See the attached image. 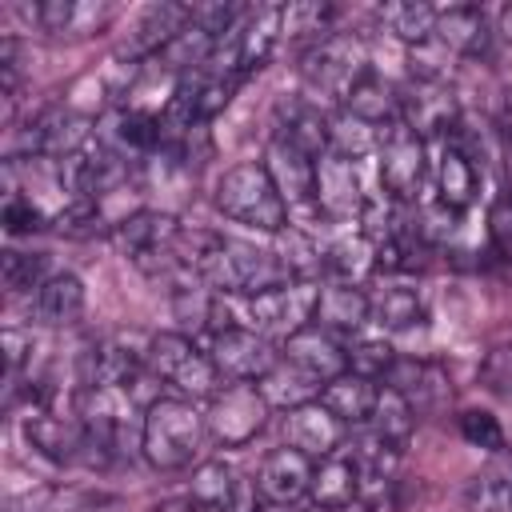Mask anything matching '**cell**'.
<instances>
[{
  "label": "cell",
  "instance_id": "cell-33",
  "mask_svg": "<svg viewBox=\"0 0 512 512\" xmlns=\"http://www.w3.org/2000/svg\"><path fill=\"white\" fill-rule=\"evenodd\" d=\"M436 188H440V204L448 212H464L476 200V164L460 152L448 148L440 156V172H436Z\"/></svg>",
  "mask_w": 512,
  "mask_h": 512
},
{
  "label": "cell",
  "instance_id": "cell-14",
  "mask_svg": "<svg viewBox=\"0 0 512 512\" xmlns=\"http://www.w3.org/2000/svg\"><path fill=\"white\" fill-rule=\"evenodd\" d=\"M316 204L328 220H356L368 204L364 188H360V172L352 160L324 152L316 160Z\"/></svg>",
  "mask_w": 512,
  "mask_h": 512
},
{
  "label": "cell",
  "instance_id": "cell-7",
  "mask_svg": "<svg viewBox=\"0 0 512 512\" xmlns=\"http://www.w3.org/2000/svg\"><path fill=\"white\" fill-rule=\"evenodd\" d=\"M268 420V400L256 384H228L224 392L212 396L208 412H204V424H208V436L224 448H240L248 444Z\"/></svg>",
  "mask_w": 512,
  "mask_h": 512
},
{
  "label": "cell",
  "instance_id": "cell-43",
  "mask_svg": "<svg viewBox=\"0 0 512 512\" xmlns=\"http://www.w3.org/2000/svg\"><path fill=\"white\" fill-rule=\"evenodd\" d=\"M480 384L512 400V344H496L480 364Z\"/></svg>",
  "mask_w": 512,
  "mask_h": 512
},
{
  "label": "cell",
  "instance_id": "cell-16",
  "mask_svg": "<svg viewBox=\"0 0 512 512\" xmlns=\"http://www.w3.org/2000/svg\"><path fill=\"white\" fill-rule=\"evenodd\" d=\"M340 440H344V424L320 404H300L284 416V444L304 452L308 460H324L332 452H340Z\"/></svg>",
  "mask_w": 512,
  "mask_h": 512
},
{
  "label": "cell",
  "instance_id": "cell-38",
  "mask_svg": "<svg viewBox=\"0 0 512 512\" xmlns=\"http://www.w3.org/2000/svg\"><path fill=\"white\" fill-rule=\"evenodd\" d=\"M372 320H376L380 328H392V332L412 328V324L424 320V300H420L412 288H384V292L372 300Z\"/></svg>",
  "mask_w": 512,
  "mask_h": 512
},
{
  "label": "cell",
  "instance_id": "cell-10",
  "mask_svg": "<svg viewBox=\"0 0 512 512\" xmlns=\"http://www.w3.org/2000/svg\"><path fill=\"white\" fill-rule=\"evenodd\" d=\"M88 116H80L76 108H44L24 132H20V152L28 160H64L72 152H80L88 144Z\"/></svg>",
  "mask_w": 512,
  "mask_h": 512
},
{
  "label": "cell",
  "instance_id": "cell-4",
  "mask_svg": "<svg viewBox=\"0 0 512 512\" xmlns=\"http://www.w3.org/2000/svg\"><path fill=\"white\" fill-rule=\"evenodd\" d=\"M180 236H184V228L176 224V216H168V212H148V208L124 216V220L116 224V232H112L116 248H120L132 264H140L144 272H152V276L172 272V268H184V264H180Z\"/></svg>",
  "mask_w": 512,
  "mask_h": 512
},
{
  "label": "cell",
  "instance_id": "cell-40",
  "mask_svg": "<svg viewBox=\"0 0 512 512\" xmlns=\"http://www.w3.org/2000/svg\"><path fill=\"white\" fill-rule=\"evenodd\" d=\"M0 272H4V288H8L12 296H16V292H32V296H36V288L48 280L40 252H16V248H8V252L0 256Z\"/></svg>",
  "mask_w": 512,
  "mask_h": 512
},
{
  "label": "cell",
  "instance_id": "cell-15",
  "mask_svg": "<svg viewBox=\"0 0 512 512\" xmlns=\"http://www.w3.org/2000/svg\"><path fill=\"white\" fill-rule=\"evenodd\" d=\"M312 460L296 448H276L260 460V472H256V492L264 496V504H296L308 496L312 488Z\"/></svg>",
  "mask_w": 512,
  "mask_h": 512
},
{
  "label": "cell",
  "instance_id": "cell-34",
  "mask_svg": "<svg viewBox=\"0 0 512 512\" xmlns=\"http://www.w3.org/2000/svg\"><path fill=\"white\" fill-rule=\"evenodd\" d=\"M368 424H372V436H380L392 448H404L408 436H412V428H416V412H412V404L396 388H380Z\"/></svg>",
  "mask_w": 512,
  "mask_h": 512
},
{
  "label": "cell",
  "instance_id": "cell-29",
  "mask_svg": "<svg viewBox=\"0 0 512 512\" xmlns=\"http://www.w3.org/2000/svg\"><path fill=\"white\" fill-rule=\"evenodd\" d=\"M332 16L336 8L332 4H320V0H300V4H288L280 8V36L292 40V44H320L332 36Z\"/></svg>",
  "mask_w": 512,
  "mask_h": 512
},
{
  "label": "cell",
  "instance_id": "cell-45",
  "mask_svg": "<svg viewBox=\"0 0 512 512\" xmlns=\"http://www.w3.org/2000/svg\"><path fill=\"white\" fill-rule=\"evenodd\" d=\"M488 232H492L496 252L512 260V196H500V200L488 208Z\"/></svg>",
  "mask_w": 512,
  "mask_h": 512
},
{
  "label": "cell",
  "instance_id": "cell-25",
  "mask_svg": "<svg viewBox=\"0 0 512 512\" xmlns=\"http://www.w3.org/2000/svg\"><path fill=\"white\" fill-rule=\"evenodd\" d=\"M32 312H36L40 324H52V328H64V324L80 320V312H84V284H80V276H72V272H52V276L36 288Z\"/></svg>",
  "mask_w": 512,
  "mask_h": 512
},
{
  "label": "cell",
  "instance_id": "cell-13",
  "mask_svg": "<svg viewBox=\"0 0 512 512\" xmlns=\"http://www.w3.org/2000/svg\"><path fill=\"white\" fill-rule=\"evenodd\" d=\"M260 164L272 176V184H276V192L288 208H304V204L316 200V160L308 152H300L296 144H288L284 136L272 132Z\"/></svg>",
  "mask_w": 512,
  "mask_h": 512
},
{
  "label": "cell",
  "instance_id": "cell-20",
  "mask_svg": "<svg viewBox=\"0 0 512 512\" xmlns=\"http://www.w3.org/2000/svg\"><path fill=\"white\" fill-rule=\"evenodd\" d=\"M24 436H28V444L40 456H48L56 464H72L84 452V424L80 420H68V416H56L44 404L24 420Z\"/></svg>",
  "mask_w": 512,
  "mask_h": 512
},
{
  "label": "cell",
  "instance_id": "cell-6",
  "mask_svg": "<svg viewBox=\"0 0 512 512\" xmlns=\"http://www.w3.org/2000/svg\"><path fill=\"white\" fill-rule=\"evenodd\" d=\"M316 296L320 288L312 280H288L280 288L244 296V316L260 336H280L292 340L296 332L308 328V320L316 316Z\"/></svg>",
  "mask_w": 512,
  "mask_h": 512
},
{
  "label": "cell",
  "instance_id": "cell-30",
  "mask_svg": "<svg viewBox=\"0 0 512 512\" xmlns=\"http://www.w3.org/2000/svg\"><path fill=\"white\" fill-rule=\"evenodd\" d=\"M344 108L368 124H396L400 120V92L392 84H384L376 72H368L344 100Z\"/></svg>",
  "mask_w": 512,
  "mask_h": 512
},
{
  "label": "cell",
  "instance_id": "cell-47",
  "mask_svg": "<svg viewBox=\"0 0 512 512\" xmlns=\"http://www.w3.org/2000/svg\"><path fill=\"white\" fill-rule=\"evenodd\" d=\"M500 32H504V36L512 40V4H508V8L500 12Z\"/></svg>",
  "mask_w": 512,
  "mask_h": 512
},
{
  "label": "cell",
  "instance_id": "cell-39",
  "mask_svg": "<svg viewBox=\"0 0 512 512\" xmlns=\"http://www.w3.org/2000/svg\"><path fill=\"white\" fill-rule=\"evenodd\" d=\"M468 504L476 512H512V464L480 472L468 488Z\"/></svg>",
  "mask_w": 512,
  "mask_h": 512
},
{
  "label": "cell",
  "instance_id": "cell-1",
  "mask_svg": "<svg viewBox=\"0 0 512 512\" xmlns=\"http://www.w3.org/2000/svg\"><path fill=\"white\" fill-rule=\"evenodd\" d=\"M204 432H208V424L192 408V400H184V396H160L144 412L140 448H144V456H148L152 468L172 472V468L192 464V456L204 444Z\"/></svg>",
  "mask_w": 512,
  "mask_h": 512
},
{
  "label": "cell",
  "instance_id": "cell-23",
  "mask_svg": "<svg viewBox=\"0 0 512 512\" xmlns=\"http://www.w3.org/2000/svg\"><path fill=\"white\" fill-rule=\"evenodd\" d=\"M188 20H192V8H184V4H152V8L140 16V24L128 32V44H124L128 60L160 56V52L180 36V28H184Z\"/></svg>",
  "mask_w": 512,
  "mask_h": 512
},
{
  "label": "cell",
  "instance_id": "cell-12",
  "mask_svg": "<svg viewBox=\"0 0 512 512\" xmlns=\"http://www.w3.org/2000/svg\"><path fill=\"white\" fill-rule=\"evenodd\" d=\"M200 512H256V484L244 480L232 464L208 460L192 472V496Z\"/></svg>",
  "mask_w": 512,
  "mask_h": 512
},
{
  "label": "cell",
  "instance_id": "cell-21",
  "mask_svg": "<svg viewBox=\"0 0 512 512\" xmlns=\"http://www.w3.org/2000/svg\"><path fill=\"white\" fill-rule=\"evenodd\" d=\"M316 328H324V332H344V336H352V332H360L368 320H372V300L356 288V284H328V288H320V296H316Z\"/></svg>",
  "mask_w": 512,
  "mask_h": 512
},
{
  "label": "cell",
  "instance_id": "cell-44",
  "mask_svg": "<svg viewBox=\"0 0 512 512\" xmlns=\"http://www.w3.org/2000/svg\"><path fill=\"white\" fill-rule=\"evenodd\" d=\"M44 224H48V212H44L40 204H32L28 196H8V204H4V228H8L12 236L36 232V228H44Z\"/></svg>",
  "mask_w": 512,
  "mask_h": 512
},
{
  "label": "cell",
  "instance_id": "cell-32",
  "mask_svg": "<svg viewBox=\"0 0 512 512\" xmlns=\"http://www.w3.org/2000/svg\"><path fill=\"white\" fill-rule=\"evenodd\" d=\"M376 16L392 36H400L408 44H428L432 32H436V16L440 12L432 4H420V0H392V4H380Z\"/></svg>",
  "mask_w": 512,
  "mask_h": 512
},
{
  "label": "cell",
  "instance_id": "cell-35",
  "mask_svg": "<svg viewBox=\"0 0 512 512\" xmlns=\"http://www.w3.org/2000/svg\"><path fill=\"white\" fill-rule=\"evenodd\" d=\"M276 136H284L288 144H296L300 152H308L312 160H320L328 152V120L320 116V108L312 104H292L288 120L276 128Z\"/></svg>",
  "mask_w": 512,
  "mask_h": 512
},
{
  "label": "cell",
  "instance_id": "cell-46",
  "mask_svg": "<svg viewBox=\"0 0 512 512\" xmlns=\"http://www.w3.org/2000/svg\"><path fill=\"white\" fill-rule=\"evenodd\" d=\"M152 512H200L192 500H160V504H152Z\"/></svg>",
  "mask_w": 512,
  "mask_h": 512
},
{
  "label": "cell",
  "instance_id": "cell-37",
  "mask_svg": "<svg viewBox=\"0 0 512 512\" xmlns=\"http://www.w3.org/2000/svg\"><path fill=\"white\" fill-rule=\"evenodd\" d=\"M276 260L288 268L292 280H312L324 268V252L316 248V240L292 224L284 232H276Z\"/></svg>",
  "mask_w": 512,
  "mask_h": 512
},
{
  "label": "cell",
  "instance_id": "cell-3",
  "mask_svg": "<svg viewBox=\"0 0 512 512\" xmlns=\"http://www.w3.org/2000/svg\"><path fill=\"white\" fill-rule=\"evenodd\" d=\"M144 360H148V372L164 384H172L184 400H200V396H216V384H220V372L212 364L208 352H200L188 336L180 332H156L144 348Z\"/></svg>",
  "mask_w": 512,
  "mask_h": 512
},
{
  "label": "cell",
  "instance_id": "cell-48",
  "mask_svg": "<svg viewBox=\"0 0 512 512\" xmlns=\"http://www.w3.org/2000/svg\"><path fill=\"white\" fill-rule=\"evenodd\" d=\"M256 512H296V504H260Z\"/></svg>",
  "mask_w": 512,
  "mask_h": 512
},
{
  "label": "cell",
  "instance_id": "cell-36",
  "mask_svg": "<svg viewBox=\"0 0 512 512\" xmlns=\"http://www.w3.org/2000/svg\"><path fill=\"white\" fill-rule=\"evenodd\" d=\"M376 132H380L376 124H368V120H360V116H352L344 108V112H336L328 120V152H336V156L356 164L360 156H368L376 148Z\"/></svg>",
  "mask_w": 512,
  "mask_h": 512
},
{
  "label": "cell",
  "instance_id": "cell-24",
  "mask_svg": "<svg viewBox=\"0 0 512 512\" xmlns=\"http://www.w3.org/2000/svg\"><path fill=\"white\" fill-rule=\"evenodd\" d=\"M312 504L320 512H336V508H348L360 500V476H356V464L352 456L344 452H332L324 456L316 468H312V488H308Z\"/></svg>",
  "mask_w": 512,
  "mask_h": 512
},
{
  "label": "cell",
  "instance_id": "cell-18",
  "mask_svg": "<svg viewBox=\"0 0 512 512\" xmlns=\"http://www.w3.org/2000/svg\"><path fill=\"white\" fill-rule=\"evenodd\" d=\"M284 360L296 364L300 372H308L320 384H332L336 376L348 372V352L332 340V332L312 328V324L304 332H296L292 340H284Z\"/></svg>",
  "mask_w": 512,
  "mask_h": 512
},
{
  "label": "cell",
  "instance_id": "cell-27",
  "mask_svg": "<svg viewBox=\"0 0 512 512\" xmlns=\"http://www.w3.org/2000/svg\"><path fill=\"white\" fill-rule=\"evenodd\" d=\"M376 396H380L376 380H364V376H356V372H344V376H336L332 384H324L320 404H324L340 424H364V420L372 416V408H376Z\"/></svg>",
  "mask_w": 512,
  "mask_h": 512
},
{
  "label": "cell",
  "instance_id": "cell-49",
  "mask_svg": "<svg viewBox=\"0 0 512 512\" xmlns=\"http://www.w3.org/2000/svg\"><path fill=\"white\" fill-rule=\"evenodd\" d=\"M336 512H372V508H368V504H360V500H356V504H348V508H336Z\"/></svg>",
  "mask_w": 512,
  "mask_h": 512
},
{
  "label": "cell",
  "instance_id": "cell-9",
  "mask_svg": "<svg viewBox=\"0 0 512 512\" xmlns=\"http://www.w3.org/2000/svg\"><path fill=\"white\" fill-rule=\"evenodd\" d=\"M424 168H428L424 140L400 120L388 124L384 140H380V184H384V192L392 200H412L424 184Z\"/></svg>",
  "mask_w": 512,
  "mask_h": 512
},
{
  "label": "cell",
  "instance_id": "cell-19",
  "mask_svg": "<svg viewBox=\"0 0 512 512\" xmlns=\"http://www.w3.org/2000/svg\"><path fill=\"white\" fill-rule=\"evenodd\" d=\"M144 364V352H132L116 340H100L88 344V352L80 356V380L84 388H128Z\"/></svg>",
  "mask_w": 512,
  "mask_h": 512
},
{
  "label": "cell",
  "instance_id": "cell-26",
  "mask_svg": "<svg viewBox=\"0 0 512 512\" xmlns=\"http://www.w3.org/2000/svg\"><path fill=\"white\" fill-rule=\"evenodd\" d=\"M432 40H436L440 48L456 52V56H476V52L488 48V20H484L480 8H472V4H456V8H448V12L436 16V32H432Z\"/></svg>",
  "mask_w": 512,
  "mask_h": 512
},
{
  "label": "cell",
  "instance_id": "cell-5",
  "mask_svg": "<svg viewBox=\"0 0 512 512\" xmlns=\"http://www.w3.org/2000/svg\"><path fill=\"white\" fill-rule=\"evenodd\" d=\"M368 72H372L368 68V52L348 32H332L328 40L308 48V56H304V84H308V92L332 96V100H348V92Z\"/></svg>",
  "mask_w": 512,
  "mask_h": 512
},
{
  "label": "cell",
  "instance_id": "cell-31",
  "mask_svg": "<svg viewBox=\"0 0 512 512\" xmlns=\"http://www.w3.org/2000/svg\"><path fill=\"white\" fill-rule=\"evenodd\" d=\"M324 268L340 280V284H360L372 268H376V244L356 232V236H340L336 244L324 248Z\"/></svg>",
  "mask_w": 512,
  "mask_h": 512
},
{
  "label": "cell",
  "instance_id": "cell-41",
  "mask_svg": "<svg viewBox=\"0 0 512 512\" xmlns=\"http://www.w3.org/2000/svg\"><path fill=\"white\" fill-rule=\"evenodd\" d=\"M396 364V352L388 340H360L356 348H348V372L364 376V380H384Z\"/></svg>",
  "mask_w": 512,
  "mask_h": 512
},
{
  "label": "cell",
  "instance_id": "cell-8",
  "mask_svg": "<svg viewBox=\"0 0 512 512\" xmlns=\"http://www.w3.org/2000/svg\"><path fill=\"white\" fill-rule=\"evenodd\" d=\"M208 356H212L216 372L228 376L232 384H252V380L260 384L280 364V352L256 328H224V332H216Z\"/></svg>",
  "mask_w": 512,
  "mask_h": 512
},
{
  "label": "cell",
  "instance_id": "cell-11",
  "mask_svg": "<svg viewBox=\"0 0 512 512\" xmlns=\"http://www.w3.org/2000/svg\"><path fill=\"white\" fill-rule=\"evenodd\" d=\"M456 120H460V108L444 80H412L400 92V124H408L420 140L452 132Z\"/></svg>",
  "mask_w": 512,
  "mask_h": 512
},
{
  "label": "cell",
  "instance_id": "cell-28",
  "mask_svg": "<svg viewBox=\"0 0 512 512\" xmlns=\"http://www.w3.org/2000/svg\"><path fill=\"white\" fill-rule=\"evenodd\" d=\"M256 388L264 392L268 408H284V412H292V408H300V404H312L316 392H324L320 380H312L308 372H300V368L288 364V360H280Z\"/></svg>",
  "mask_w": 512,
  "mask_h": 512
},
{
  "label": "cell",
  "instance_id": "cell-17",
  "mask_svg": "<svg viewBox=\"0 0 512 512\" xmlns=\"http://www.w3.org/2000/svg\"><path fill=\"white\" fill-rule=\"evenodd\" d=\"M28 16L56 40H84V36L108 28L112 8L108 4H92V0H44Z\"/></svg>",
  "mask_w": 512,
  "mask_h": 512
},
{
  "label": "cell",
  "instance_id": "cell-42",
  "mask_svg": "<svg viewBox=\"0 0 512 512\" xmlns=\"http://www.w3.org/2000/svg\"><path fill=\"white\" fill-rule=\"evenodd\" d=\"M460 436H464L472 448H484V452H500V448H504V428H500V420H496L492 412H480V408H472V412L460 416Z\"/></svg>",
  "mask_w": 512,
  "mask_h": 512
},
{
  "label": "cell",
  "instance_id": "cell-2",
  "mask_svg": "<svg viewBox=\"0 0 512 512\" xmlns=\"http://www.w3.org/2000/svg\"><path fill=\"white\" fill-rule=\"evenodd\" d=\"M216 208L256 232H284L288 228V204L280 200L272 176L264 164H236L216 180Z\"/></svg>",
  "mask_w": 512,
  "mask_h": 512
},
{
  "label": "cell",
  "instance_id": "cell-22",
  "mask_svg": "<svg viewBox=\"0 0 512 512\" xmlns=\"http://www.w3.org/2000/svg\"><path fill=\"white\" fill-rule=\"evenodd\" d=\"M388 380L412 404V412H436L452 396L448 376L436 364H424V360H396L392 372H388Z\"/></svg>",
  "mask_w": 512,
  "mask_h": 512
}]
</instances>
